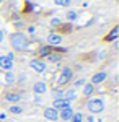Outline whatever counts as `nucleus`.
I'll return each mask as SVG.
<instances>
[{"label":"nucleus","instance_id":"1","mask_svg":"<svg viewBox=\"0 0 119 122\" xmlns=\"http://www.w3.org/2000/svg\"><path fill=\"white\" fill-rule=\"evenodd\" d=\"M10 44L15 51H26L29 42H28V38L23 34V33H13L10 36Z\"/></svg>","mask_w":119,"mask_h":122},{"label":"nucleus","instance_id":"10","mask_svg":"<svg viewBox=\"0 0 119 122\" xmlns=\"http://www.w3.org/2000/svg\"><path fill=\"white\" fill-rule=\"evenodd\" d=\"M106 76H108V73L106 72H98V73H95L92 78V85H98V83H103L104 80H106Z\"/></svg>","mask_w":119,"mask_h":122},{"label":"nucleus","instance_id":"9","mask_svg":"<svg viewBox=\"0 0 119 122\" xmlns=\"http://www.w3.org/2000/svg\"><path fill=\"white\" fill-rule=\"evenodd\" d=\"M33 91L39 96V94H44L47 91V85L44 83V81H36L34 83V86H33Z\"/></svg>","mask_w":119,"mask_h":122},{"label":"nucleus","instance_id":"7","mask_svg":"<svg viewBox=\"0 0 119 122\" xmlns=\"http://www.w3.org/2000/svg\"><path fill=\"white\" fill-rule=\"evenodd\" d=\"M52 107H54V109H57V111H59V109L62 111V109H65V107H70V101H67L65 98L54 99V104H52Z\"/></svg>","mask_w":119,"mask_h":122},{"label":"nucleus","instance_id":"23","mask_svg":"<svg viewBox=\"0 0 119 122\" xmlns=\"http://www.w3.org/2000/svg\"><path fill=\"white\" fill-rule=\"evenodd\" d=\"M52 94L55 96V99H60V98H64V91H62V90H55Z\"/></svg>","mask_w":119,"mask_h":122},{"label":"nucleus","instance_id":"18","mask_svg":"<svg viewBox=\"0 0 119 122\" xmlns=\"http://www.w3.org/2000/svg\"><path fill=\"white\" fill-rule=\"evenodd\" d=\"M5 81H7V83H13V81H15V73H13V72H7Z\"/></svg>","mask_w":119,"mask_h":122},{"label":"nucleus","instance_id":"26","mask_svg":"<svg viewBox=\"0 0 119 122\" xmlns=\"http://www.w3.org/2000/svg\"><path fill=\"white\" fill-rule=\"evenodd\" d=\"M2 41H3V31L0 29V42H2Z\"/></svg>","mask_w":119,"mask_h":122},{"label":"nucleus","instance_id":"4","mask_svg":"<svg viewBox=\"0 0 119 122\" xmlns=\"http://www.w3.org/2000/svg\"><path fill=\"white\" fill-rule=\"evenodd\" d=\"M29 67H31L34 72H38V73H43V72L46 70V64H44L41 59H33V60L29 62Z\"/></svg>","mask_w":119,"mask_h":122},{"label":"nucleus","instance_id":"2","mask_svg":"<svg viewBox=\"0 0 119 122\" xmlns=\"http://www.w3.org/2000/svg\"><path fill=\"white\" fill-rule=\"evenodd\" d=\"M87 109L92 114H100V112H103V109H104V103H103L101 99H98V98H93V99H90V101L87 103Z\"/></svg>","mask_w":119,"mask_h":122},{"label":"nucleus","instance_id":"22","mask_svg":"<svg viewBox=\"0 0 119 122\" xmlns=\"http://www.w3.org/2000/svg\"><path fill=\"white\" fill-rule=\"evenodd\" d=\"M65 16H67V20H69V21H73V20H77V13L70 10V11H67V15H65Z\"/></svg>","mask_w":119,"mask_h":122},{"label":"nucleus","instance_id":"21","mask_svg":"<svg viewBox=\"0 0 119 122\" xmlns=\"http://www.w3.org/2000/svg\"><path fill=\"white\" fill-rule=\"evenodd\" d=\"M72 0H54L55 5H60V7H69Z\"/></svg>","mask_w":119,"mask_h":122},{"label":"nucleus","instance_id":"11","mask_svg":"<svg viewBox=\"0 0 119 122\" xmlns=\"http://www.w3.org/2000/svg\"><path fill=\"white\" fill-rule=\"evenodd\" d=\"M72 116H73L72 107H65V109H62V111L59 112V117H60V119H64V121H70V119H72Z\"/></svg>","mask_w":119,"mask_h":122},{"label":"nucleus","instance_id":"27","mask_svg":"<svg viewBox=\"0 0 119 122\" xmlns=\"http://www.w3.org/2000/svg\"><path fill=\"white\" fill-rule=\"evenodd\" d=\"M0 122H3V121H0Z\"/></svg>","mask_w":119,"mask_h":122},{"label":"nucleus","instance_id":"13","mask_svg":"<svg viewBox=\"0 0 119 122\" xmlns=\"http://www.w3.org/2000/svg\"><path fill=\"white\" fill-rule=\"evenodd\" d=\"M119 36V26H114V28L111 29V33L106 36V41H116Z\"/></svg>","mask_w":119,"mask_h":122},{"label":"nucleus","instance_id":"5","mask_svg":"<svg viewBox=\"0 0 119 122\" xmlns=\"http://www.w3.org/2000/svg\"><path fill=\"white\" fill-rule=\"evenodd\" d=\"M44 117L47 121H57L59 119V111L54 109V107H47V109H44Z\"/></svg>","mask_w":119,"mask_h":122},{"label":"nucleus","instance_id":"8","mask_svg":"<svg viewBox=\"0 0 119 122\" xmlns=\"http://www.w3.org/2000/svg\"><path fill=\"white\" fill-rule=\"evenodd\" d=\"M47 42H49V46H59L60 42H62V36L60 34H57V33H51L49 36H47Z\"/></svg>","mask_w":119,"mask_h":122},{"label":"nucleus","instance_id":"24","mask_svg":"<svg viewBox=\"0 0 119 122\" xmlns=\"http://www.w3.org/2000/svg\"><path fill=\"white\" fill-rule=\"evenodd\" d=\"M51 25H52V26H59V25H60V20L59 18H52L51 20Z\"/></svg>","mask_w":119,"mask_h":122},{"label":"nucleus","instance_id":"19","mask_svg":"<svg viewBox=\"0 0 119 122\" xmlns=\"http://www.w3.org/2000/svg\"><path fill=\"white\" fill-rule=\"evenodd\" d=\"M10 112H11V114H21V112H23V109H21L20 106H16V104H13V106L10 107Z\"/></svg>","mask_w":119,"mask_h":122},{"label":"nucleus","instance_id":"3","mask_svg":"<svg viewBox=\"0 0 119 122\" xmlns=\"http://www.w3.org/2000/svg\"><path fill=\"white\" fill-rule=\"evenodd\" d=\"M72 75H73V70L70 67H64L62 68V72H60V75H59V80H57V85L59 86H62V85L69 83L70 80H72Z\"/></svg>","mask_w":119,"mask_h":122},{"label":"nucleus","instance_id":"15","mask_svg":"<svg viewBox=\"0 0 119 122\" xmlns=\"http://www.w3.org/2000/svg\"><path fill=\"white\" fill-rule=\"evenodd\" d=\"M93 90H95V86H93L92 83H85L83 85V94H85V96H92Z\"/></svg>","mask_w":119,"mask_h":122},{"label":"nucleus","instance_id":"17","mask_svg":"<svg viewBox=\"0 0 119 122\" xmlns=\"http://www.w3.org/2000/svg\"><path fill=\"white\" fill-rule=\"evenodd\" d=\"M72 122H83V114L82 112H73L72 119H70Z\"/></svg>","mask_w":119,"mask_h":122},{"label":"nucleus","instance_id":"25","mask_svg":"<svg viewBox=\"0 0 119 122\" xmlns=\"http://www.w3.org/2000/svg\"><path fill=\"white\" fill-rule=\"evenodd\" d=\"M85 85V80H78V81H75V86H83Z\"/></svg>","mask_w":119,"mask_h":122},{"label":"nucleus","instance_id":"14","mask_svg":"<svg viewBox=\"0 0 119 122\" xmlns=\"http://www.w3.org/2000/svg\"><path fill=\"white\" fill-rule=\"evenodd\" d=\"M64 98L67 101H73V99H77V91L75 90H67V91H64Z\"/></svg>","mask_w":119,"mask_h":122},{"label":"nucleus","instance_id":"16","mask_svg":"<svg viewBox=\"0 0 119 122\" xmlns=\"http://www.w3.org/2000/svg\"><path fill=\"white\" fill-rule=\"evenodd\" d=\"M51 52H52V47L51 46H43L41 49H39V56L41 57H47Z\"/></svg>","mask_w":119,"mask_h":122},{"label":"nucleus","instance_id":"12","mask_svg":"<svg viewBox=\"0 0 119 122\" xmlns=\"http://www.w3.org/2000/svg\"><path fill=\"white\" fill-rule=\"evenodd\" d=\"M5 99L8 101V103H18L20 99H21V96L18 93H7L5 94Z\"/></svg>","mask_w":119,"mask_h":122},{"label":"nucleus","instance_id":"6","mask_svg":"<svg viewBox=\"0 0 119 122\" xmlns=\"http://www.w3.org/2000/svg\"><path fill=\"white\" fill-rule=\"evenodd\" d=\"M0 67L10 72V70L13 68V60H11L8 56H0Z\"/></svg>","mask_w":119,"mask_h":122},{"label":"nucleus","instance_id":"20","mask_svg":"<svg viewBox=\"0 0 119 122\" xmlns=\"http://www.w3.org/2000/svg\"><path fill=\"white\" fill-rule=\"evenodd\" d=\"M47 59H49L51 62H59V60H60V56H59V54H54V52H51V54L47 56Z\"/></svg>","mask_w":119,"mask_h":122}]
</instances>
